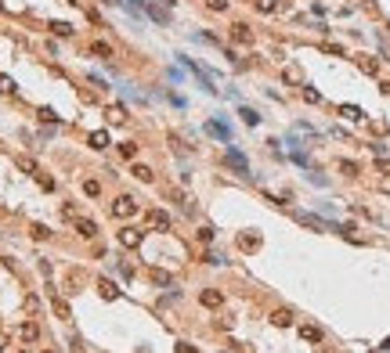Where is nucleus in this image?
I'll use <instances>...</instances> for the list:
<instances>
[{
  "instance_id": "15",
  "label": "nucleus",
  "mask_w": 390,
  "mask_h": 353,
  "mask_svg": "<svg viewBox=\"0 0 390 353\" xmlns=\"http://www.w3.org/2000/svg\"><path fill=\"white\" fill-rule=\"evenodd\" d=\"M300 335H303L307 342H322V328H315V325H303V328H300Z\"/></svg>"
},
{
  "instance_id": "25",
  "label": "nucleus",
  "mask_w": 390,
  "mask_h": 353,
  "mask_svg": "<svg viewBox=\"0 0 390 353\" xmlns=\"http://www.w3.org/2000/svg\"><path fill=\"white\" fill-rule=\"evenodd\" d=\"M0 94H15V80L4 76V72H0Z\"/></svg>"
},
{
  "instance_id": "20",
  "label": "nucleus",
  "mask_w": 390,
  "mask_h": 353,
  "mask_svg": "<svg viewBox=\"0 0 390 353\" xmlns=\"http://www.w3.org/2000/svg\"><path fill=\"white\" fill-rule=\"evenodd\" d=\"M83 195H87V199H98V195H101V184H98V180H83Z\"/></svg>"
},
{
  "instance_id": "29",
  "label": "nucleus",
  "mask_w": 390,
  "mask_h": 353,
  "mask_svg": "<svg viewBox=\"0 0 390 353\" xmlns=\"http://www.w3.org/2000/svg\"><path fill=\"white\" fill-rule=\"evenodd\" d=\"M18 170H25V173H36V163L29 159V155H18Z\"/></svg>"
},
{
  "instance_id": "1",
  "label": "nucleus",
  "mask_w": 390,
  "mask_h": 353,
  "mask_svg": "<svg viewBox=\"0 0 390 353\" xmlns=\"http://www.w3.org/2000/svg\"><path fill=\"white\" fill-rule=\"evenodd\" d=\"M134 213H137V202L130 199V195H120V199L112 202V216H116V220H130Z\"/></svg>"
},
{
  "instance_id": "38",
  "label": "nucleus",
  "mask_w": 390,
  "mask_h": 353,
  "mask_svg": "<svg viewBox=\"0 0 390 353\" xmlns=\"http://www.w3.org/2000/svg\"><path fill=\"white\" fill-rule=\"evenodd\" d=\"M376 166H379V173H390V159H379Z\"/></svg>"
},
{
  "instance_id": "21",
  "label": "nucleus",
  "mask_w": 390,
  "mask_h": 353,
  "mask_svg": "<svg viewBox=\"0 0 390 353\" xmlns=\"http://www.w3.org/2000/svg\"><path fill=\"white\" fill-rule=\"evenodd\" d=\"M51 33L54 36H72V25L69 22H51Z\"/></svg>"
},
{
  "instance_id": "27",
  "label": "nucleus",
  "mask_w": 390,
  "mask_h": 353,
  "mask_svg": "<svg viewBox=\"0 0 390 353\" xmlns=\"http://www.w3.org/2000/svg\"><path fill=\"white\" fill-rule=\"evenodd\" d=\"M148 15H152L155 22H166V11H163L159 4H155V0H152V4H148Z\"/></svg>"
},
{
  "instance_id": "7",
  "label": "nucleus",
  "mask_w": 390,
  "mask_h": 353,
  "mask_svg": "<svg viewBox=\"0 0 390 353\" xmlns=\"http://www.w3.org/2000/svg\"><path fill=\"white\" fill-rule=\"evenodd\" d=\"M76 231H80V238H98V223L94 220H87V216H76Z\"/></svg>"
},
{
  "instance_id": "40",
  "label": "nucleus",
  "mask_w": 390,
  "mask_h": 353,
  "mask_svg": "<svg viewBox=\"0 0 390 353\" xmlns=\"http://www.w3.org/2000/svg\"><path fill=\"white\" fill-rule=\"evenodd\" d=\"M4 342H8V335H4V332H0V349H4Z\"/></svg>"
},
{
  "instance_id": "19",
  "label": "nucleus",
  "mask_w": 390,
  "mask_h": 353,
  "mask_svg": "<svg viewBox=\"0 0 390 353\" xmlns=\"http://www.w3.org/2000/svg\"><path fill=\"white\" fill-rule=\"evenodd\" d=\"M253 4H257V11H260V15H271V11L278 8V0H253Z\"/></svg>"
},
{
  "instance_id": "6",
  "label": "nucleus",
  "mask_w": 390,
  "mask_h": 353,
  "mask_svg": "<svg viewBox=\"0 0 390 353\" xmlns=\"http://www.w3.org/2000/svg\"><path fill=\"white\" fill-rule=\"evenodd\" d=\"M231 40H235V44H253V33H249V25L246 22H235V25H231Z\"/></svg>"
},
{
  "instance_id": "24",
  "label": "nucleus",
  "mask_w": 390,
  "mask_h": 353,
  "mask_svg": "<svg viewBox=\"0 0 390 353\" xmlns=\"http://www.w3.org/2000/svg\"><path fill=\"white\" fill-rule=\"evenodd\" d=\"M296 220H300V223H307V227H325L318 216H311V213H296Z\"/></svg>"
},
{
  "instance_id": "18",
  "label": "nucleus",
  "mask_w": 390,
  "mask_h": 353,
  "mask_svg": "<svg viewBox=\"0 0 390 353\" xmlns=\"http://www.w3.org/2000/svg\"><path fill=\"white\" fill-rule=\"evenodd\" d=\"M239 115H242V123H246V126H257V123H260V115H257L253 108H239Z\"/></svg>"
},
{
  "instance_id": "11",
  "label": "nucleus",
  "mask_w": 390,
  "mask_h": 353,
  "mask_svg": "<svg viewBox=\"0 0 390 353\" xmlns=\"http://www.w3.org/2000/svg\"><path fill=\"white\" fill-rule=\"evenodd\" d=\"M98 292H101L105 299H120V288H116L108 278H101V281H98Z\"/></svg>"
},
{
  "instance_id": "33",
  "label": "nucleus",
  "mask_w": 390,
  "mask_h": 353,
  "mask_svg": "<svg viewBox=\"0 0 390 353\" xmlns=\"http://www.w3.org/2000/svg\"><path fill=\"white\" fill-rule=\"evenodd\" d=\"M210 11H228V0H206Z\"/></svg>"
},
{
  "instance_id": "26",
  "label": "nucleus",
  "mask_w": 390,
  "mask_h": 353,
  "mask_svg": "<svg viewBox=\"0 0 390 353\" xmlns=\"http://www.w3.org/2000/svg\"><path fill=\"white\" fill-rule=\"evenodd\" d=\"M91 51H94V54H98V58H112V47H108V44H105V40H98V44H94V47H91Z\"/></svg>"
},
{
  "instance_id": "12",
  "label": "nucleus",
  "mask_w": 390,
  "mask_h": 353,
  "mask_svg": "<svg viewBox=\"0 0 390 353\" xmlns=\"http://www.w3.org/2000/svg\"><path fill=\"white\" fill-rule=\"evenodd\" d=\"M18 335H22V339H25V342H36V339H40V328H36V325H33V321H25V325H22V328H18Z\"/></svg>"
},
{
  "instance_id": "32",
  "label": "nucleus",
  "mask_w": 390,
  "mask_h": 353,
  "mask_svg": "<svg viewBox=\"0 0 390 353\" xmlns=\"http://www.w3.org/2000/svg\"><path fill=\"white\" fill-rule=\"evenodd\" d=\"M152 281H155V285H170V274H163V270H152Z\"/></svg>"
},
{
  "instance_id": "28",
  "label": "nucleus",
  "mask_w": 390,
  "mask_h": 353,
  "mask_svg": "<svg viewBox=\"0 0 390 353\" xmlns=\"http://www.w3.org/2000/svg\"><path fill=\"white\" fill-rule=\"evenodd\" d=\"M239 245H242V249H257V245H260V238H257V234H242Z\"/></svg>"
},
{
  "instance_id": "9",
  "label": "nucleus",
  "mask_w": 390,
  "mask_h": 353,
  "mask_svg": "<svg viewBox=\"0 0 390 353\" xmlns=\"http://www.w3.org/2000/svg\"><path fill=\"white\" fill-rule=\"evenodd\" d=\"M206 134H210V137H220V141H231V130H228L224 123H217V119L206 123Z\"/></svg>"
},
{
  "instance_id": "35",
  "label": "nucleus",
  "mask_w": 390,
  "mask_h": 353,
  "mask_svg": "<svg viewBox=\"0 0 390 353\" xmlns=\"http://www.w3.org/2000/svg\"><path fill=\"white\" fill-rule=\"evenodd\" d=\"M340 173H347V177H354V173H358V163H340Z\"/></svg>"
},
{
  "instance_id": "14",
  "label": "nucleus",
  "mask_w": 390,
  "mask_h": 353,
  "mask_svg": "<svg viewBox=\"0 0 390 353\" xmlns=\"http://www.w3.org/2000/svg\"><path fill=\"white\" fill-rule=\"evenodd\" d=\"M130 173H134L137 180H145V184H152V180H155V173H152L148 166H141V163H134V170H130Z\"/></svg>"
},
{
  "instance_id": "16",
  "label": "nucleus",
  "mask_w": 390,
  "mask_h": 353,
  "mask_svg": "<svg viewBox=\"0 0 390 353\" xmlns=\"http://www.w3.org/2000/svg\"><path fill=\"white\" fill-rule=\"evenodd\" d=\"M340 115H347V119H354V123H358V119H361L365 112H361L358 105H340Z\"/></svg>"
},
{
  "instance_id": "5",
  "label": "nucleus",
  "mask_w": 390,
  "mask_h": 353,
  "mask_svg": "<svg viewBox=\"0 0 390 353\" xmlns=\"http://www.w3.org/2000/svg\"><path fill=\"white\" fill-rule=\"evenodd\" d=\"M105 123H108V126H123V123H127V108H123V105H108V108H105Z\"/></svg>"
},
{
  "instance_id": "4",
  "label": "nucleus",
  "mask_w": 390,
  "mask_h": 353,
  "mask_svg": "<svg viewBox=\"0 0 390 353\" xmlns=\"http://www.w3.org/2000/svg\"><path fill=\"white\" fill-rule=\"evenodd\" d=\"M145 223L155 227V231H166V227H170V213H166V209H148V213H145Z\"/></svg>"
},
{
  "instance_id": "37",
  "label": "nucleus",
  "mask_w": 390,
  "mask_h": 353,
  "mask_svg": "<svg viewBox=\"0 0 390 353\" xmlns=\"http://www.w3.org/2000/svg\"><path fill=\"white\" fill-rule=\"evenodd\" d=\"M177 353H195V346L191 342H177Z\"/></svg>"
},
{
  "instance_id": "10",
  "label": "nucleus",
  "mask_w": 390,
  "mask_h": 353,
  "mask_svg": "<svg viewBox=\"0 0 390 353\" xmlns=\"http://www.w3.org/2000/svg\"><path fill=\"white\" fill-rule=\"evenodd\" d=\"M199 303H203V306H210V310H217V306L224 303V296H220L217 288H206V292L199 296Z\"/></svg>"
},
{
  "instance_id": "22",
  "label": "nucleus",
  "mask_w": 390,
  "mask_h": 353,
  "mask_svg": "<svg viewBox=\"0 0 390 353\" xmlns=\"http://www.w3.org/2000/svg\"><path fill=\"white\" fill-rule=\"evenodd\" d=\"M120 155H123V159H137V144H134V141L120 144Z\"/></svg>"
},
{
  "instance_id": "36",
  "label": "nucleus",
  "mask_w": 390,
  "mask_h": 353,
  "mask_svg": "<svg viewBox=\"0 0 390 353\" xmlns=\"http://www.w3.org/2000/svg\"><path fill=\"white\" fill-rule=\"evenodd\" d=\"M199 242H213V227H203L199 231Z\"/></svg>"
},
{
  "instance_id": "30",
  "label": "nucleus",
  "mask_w": 390,
  "mask_h": 353,
  "mask_svg": "<svg viewBox=\"0 0 390 353\" xmlns=\"http://www.w3.org/2000/svg\"><path fill=\"white\" fill-rule=\"evenodd\" d=\"M51 306H54V313H58V317H69V306H65V299H51Z\"/></svg>"
},
{
  "instance_id": "17",
  "label": "nucleus",
  "mask_w": 390,
  "mask_h": 353,
  "mask_svg": "<svg viewBox=\"0 0 390 353\" xmlns=\"http://www.w3.org/2000/svg\"><path fill=\"white\" fill-rule=\"evenodd\" d=\"M358 69L369 72V76H376V72H379V61H376V58H358Z\"/></svg>"
},
{
  "instance_id": "13",
  "label": "nucleus",
  "mask_w": 390,
  "mask_h": 353,
  "mask_svg": "<svg viewBox=\"0 0 390 353\" xmlns=\"http://www.w3.org/2000/svg\"><path fill=\"white\" fill-rule=\"evenodd\" d=\"M271 325L289 328V325H293V313H289V310H275V313H271Z\"/></svg>"
},
{
  "instance_id": "31",
  "label": "nucleus",
  "mask_w": 390,
  "mask_h": 353,
  "mask_svg": "<svg viewBox=\"0 0 390 353\" xmlns=\"http://www.w3.org/2000/svg\"><path fill=\"white\" fill-rule=\"evenodd\" d=\"M36 115H40V123H54V119H58V115H54V108H40Z\"/></svg>"
},
{
  "instance_id": "41",
  "label": "nucleus",
  "mask_w": 390,
  "mask_h": 353,
  "mask_svg": "<svg viewBox=\"0 0 390 353\" xmlns=\"http://www.w3.org/2000/svg\"><path fill=\"white\" fill-rule=\"evenodd\" d=\"M47 353H51V349H47Z\"/></svg>"
},
{
  "instance_id": "2",
  "label": "nucleus",
  "mask_w": 390,
  "mask_h": 353,
  "mask_svg": "<svg viewBox=\"0 0 390 353\" xmlns=\"http://www.w3.org/2000/svg\"><path fill=\"white\" fill-rule=\"evenodd\" d=\"M224 163H228L231 170H235V173H242V177H249V163L242 159V151H239V148H228V151H224Z\"/></svg>"
},
{
  "instance_id": "34",
  "label": "nucleus",
  "mask_w": 390,
  "mask_h": 353,
  "mask_svg": "<svg viewBox=\"0 0 390 353\" xmlns=\"http://www.w3.org/2000/svg\"><path fill=\"white\" fill-rule=\"evenodd\" d=\"M303 101H311V105H318V101H322V94H318V90H311V87H307V90H303Z\"/></svg>"
},
{
  "instance_id": "3",
  "label": "nucleus",
  "mask_w": 390,
  "mask_h": 353,
  "mask_svg": "<svg viewBox=\"0 0 390 353\" xmlns=\"http://www.w3.org/2000/svg\"><path fill=\"white\" fill-rule=\"evenodd\" d=\"M141 242H145V231H137V227H123L120 231V245L123 249H137Z\"/></svg>"
},
{
  "instance_id": "39",
  "label": "nucleus",
  "mask_w": 390,
  "mask_h": 353,
  "mask_svg": "<svg viewBox=\"0 0 390 353\" xmlns=\"http://www.w3.org/2000/svg\"><path fill=\"white\" fill-rule=\"evenodd\" d=\"M379 87H383V94H386V98H390V83H379Z\"/></svg>"
},
{
  "instance_id": "8",
  "label": "nucleus",
  "mask_w": 390,
  "mask_h": 353,
  "mask_svg": "<svg viewBox=\"0 0 390 353\" xmlns=\"http://www.w3.org/2000/svg\"><path fill=\"white\" fill-rule=\"evenodd\" d=\"M87 144H91L94 151H105V148L112 144V141H108V130H94V134L87 137Z\"/></svg>"
},
{
  "instance_id": "23",
  "label": "nucleus",
  "mask_w": 390,
  "mask_h": 353,
  "mask_svg": "<svg viewBox=\"0 0 390 353\" xmlns=\"http://www.w3.org/2000/svg\"><path fill=\"white\" fill-rule=\"evenodd\" d=\"M33 238H36V242H47V238H51V231H47L44 223H33Z\"/></svg>"
}]
</instances>
